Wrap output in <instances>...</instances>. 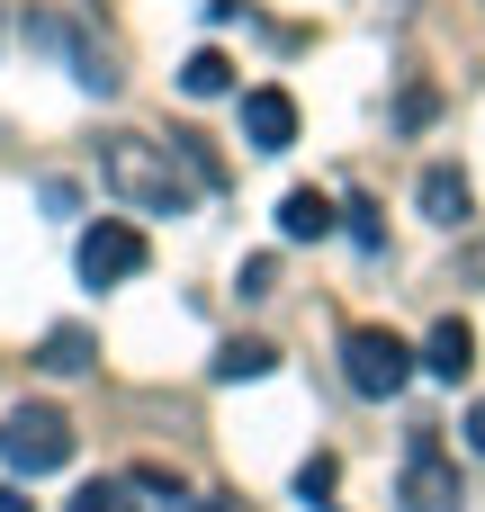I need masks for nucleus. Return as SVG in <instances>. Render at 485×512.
Wrapping results in <instances>:
<instances>
[{"label":"nucleus","instance_id":"nucleus-14","mask_svg":"<svg viewBox=\"0 0 485 512\" xmlns=\"http://www.w3.org/2000/svg\"><path fill=\"white\" fill-rule=\"evenodd\" d=\"M342 216H351V243H360V252H387V216H378V198H351Z\"/></svg>","mask_w":485,"mask_h":512},{"label":"nucleus","instance_id":"nucleus-15","mask_svg":"<svg viewBox=\"0 0 485 512\" xmlns=\"http://www.w3.org/2000/svg\"><path fill=\"white\" fill-rule=\"evenodd\" d=\"M63 512H135V504H126V486H108V477H99V486H81Z\"/></svg>","mask_w":485,"mask_h":512},{"label":"nucleus","instance_id":"nucleus-13","mask_svg":"<svg viewBox=\"0 0 485 512\" xmlns=\"http://www.w3.org/2000/svg\"><path fill=\"white\" fill-rule=\"evenodd\" d=\"M171 153H180V171H189L198 189H225V162H216V144H207V135H171Z\"/></svg>","mask_w":485,"mask_h":512},{"label":"nucleus","instance_id":"nucleus-12","mask_svg":"<svg viewBox=\"0 0 485 512\" xmlns=\"http://www.w3.org/2000/svg\"><path fill=\"white\" fill-rule=\"evenodd\" d=\"M270 369H279V351H270V342H225V351H216V378H225V387L270 378Z\"/></svg>","mask_w":485,"mask_h":512},{"label":"nucleus","instance_id":"nucleus-10","mask_svg":"<svg viewBox=\"0 0 485 512\" xmlns=\"http://www.w3.org/2000/svg\"><path fill=\"white\" fill-rule=\"evenodd\" d=\"M180 90H189V99H225V90H234V63H225L216 45H198V54L180 63Z\"/></svg>","mask_w":485,"mask_h":512},{"label":"nucleus","instance_id":"nucleus-17","mask_svg":"<svg viewBox=\"0 0 485 512\" xmlns=\"http://www.w3.org/2000/svg\"><path fill=\"white\" fill-rule=\"evenodd\" d=\"M333 486H342V468H333V459H306V468H297V495H306V504H324Z\"/></svg>","mask_w":485,"mask_h":512},{"label":"nucleus","instance_id":"nucleus-20","mask_svg":"<svg viewBox=\"0 0 485 512\" xmlns=\"http://www.w3.org/2000/svg\"><path fill=\"white\" fill-rule=\"evenodd\" d=\"M468 450H477V459H485V396H477V405H468Z\"/></svg>","mask_w":485,"mask_h":512},{"label":"nucleus","instance_id":"nucleus-18","mask_svg":"<svg viewBox=\"0 0 485 512\" xmlns=\"http://www.w3.org/2000/svg\"><path fill=\"white\" fill-rule=\"evenodd\" d=\"M459 288H485V243H459V270H450Z\"/></svg>","mask_w":485,"mask_h":512},{"label":"nucleus","instance_id":"nucleus-19","mask_svg":"<svg viewBox=\"0 0 485 512\" xmlns=\"http://www.w3.org/2000/svg\"><path fill=\"white\" fill-rule=\"evenodd\" d=\"M171 512H234V495H171Z\"/></svg>","mask_w":485,"mask_h":512},{"label":"nucleus","instance_id":"nucleus-9","mask_svg":"<svg viewBox=\"0 0 485 512\" xmlns=\"http://www.w3.org/2000/svg\"><path fill=\"white\" fill-rule=\"evenodd\" d=\"M333 225H342V207H333L324 189H288V198H279V234H288V243H324Z\"/></svg>","mask_w":485,"mask_h":512},{"label":"nucleus","instance_id":"nucleus-7","mask_svg":"<svg viewBox=\"0 0 485 512\" xmlns=\"http://www.w3.org/2000/svg\"><path fill=\"white\" fill-rule=\"evenodd\" d=\"M414 198H423V216H432V225H450V234H468V225H477V189H468V171H459V162H432Z\"/></svg>","mask_w":485,"mask_h":512},{"label":"nucleus","instance_id":"nucleus-5","mask_svg":"<svg viewBox=\"0 0 485 512\" xmlns=\"http://www.w3.org/2000/svg\"><path fill=\"white\" fill-rule=\"evenodd\" d=\"M144 261H153V252H144V234H135L126 216H99V225L81 234V279H90V288H126Z\"/></svg>","mask_w":485,"mask_h":512},{"label":"nucleus","instance_id":"nucleus-6","mask_svg":"<svg viewBox=\"0 0 485 512\" xmlns=\"http://www.w3.org/2000/svg\"><path fill=\"white\" fill-rule=\"evenodd\" d=\"M243 144H252V153H288V144H297V99H288L279 81L243 90Z\"/></svg>","mask_w":485,"mask_h":512},{"label":"nucleus","instance_id":"nucleus-1","mask_svg":"<svg viewBox=\"0 0 485 512\" xmlns=\"http://www.w3.org/2000/svg\"><path fill=\"white\" fill-rule=\"evenodd\" d=\"M99 180H108V198H126L135 216H189V198H198V180L180 171V153L153 144V135H135V126L99 135Z\"/></svg>","mask_w":485,"mask_h":512},{"label":"nucleus","instance_id":"nucleus-2","mask_svg":"<svg viewBox=\"0 0 485 512\" xmlns=\"http://www.w3.org/2000/svg\"><path fill=\"white\" fill-rule=\"evenodd\" d=\"M414 351L387 333V324H351L342 333V378H351V396H369V405H387V396H405L414 387Z\"/></svg>","mask_w":485,"mask_h":512},{"label":"nucleus","instance_id":"nucleus-16","mask_svg":"<svg viewBox=\"0 0 485 512\" xmlns=\"http://www.w3.org/2000/svg\"><path fill=\"white\" fill-rule=\"evenodd\" d=\"M234 288H243V297H279V261H270V252H252V261H243V279H234Z\"/></svg>","mask_w":485,"mask_h":512},{"label":"nucleus","instance_id":"nucleus-8","mask_svg":"<svg viewBox=\"0 0 485 512\" xmlns=\"http://www.w3.org/2000/svg\"><path fill=\"white\" fill-rule=\"evenodd\" d=\"M414 360H423L432 378H450V387H459V378L477 369V333H468V315H441V324H432V342H423Z\"/></svg>","mask_w":485,"mask_h":512},{"label":"nucleus","instance_id":"nucleus-21","mask_svg":"<svg viewBox=\"0 0 485 512\" xmlns=\"http://www.w3.org/2000/svg\"><path fill=\"white\" fill-rule=\"evenodd\" d=\"M0 512H27V495H18V486H0Z\"/></svg>","mask_w":485,"mask_h":512},{"label":"nucleus","instance_id":"nucleus-4","mask_svg":"<svg viewBox=\"0 0 485 512\" xmlns=\"http://www.w3.org/2000/svg\"><path fill=\"white\" fill-rule=\"evenodd\" d=\"M396 504L405 512H459V468L441 459V441H432V423L414 432V450H405V477H396Z\"/></svg>","mask_w":485,"mask_h":512},{"label":"nucleus","instance_id":"nucleus-11","mask_svg":"<svg viewBox=\"0 0 485 512\" xmlns=\"http://www.w3.org/2000/svg\"><path fill=\"white\" fill-rule=\"evenodd\" d=\"M90 360H99V351H90L81 324H54V333H45V369H54V378H81Z\"/></svg>","mask_w":485,"mask_h":512},{"label":"nucleus","instance_id":"nucleus-3","mask_svg":"<svg viewBox=\"0 0 485 512\" xmlns=\"http://www.w3.org/2000/svg\"><path fill=\"white\" fill-rule=\"evenodd\" d=\"M0 468H9V477H54V468H72V414H63V405H18V414L0 423Z\"/></svg>","mask_w":485,"mask_h":512}]
</instances>
